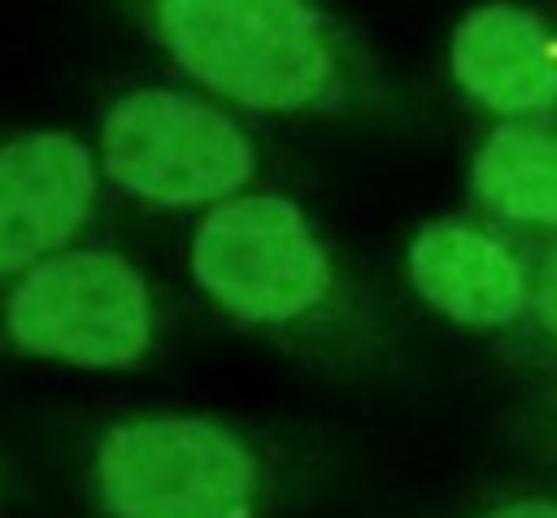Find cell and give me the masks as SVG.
Returning a JSON list of instances; mask_svg holds the SVG:
<instances>
[{
  "label": "cell",
  "mask_w": 557,
  "mask_h": 518,
  "mask_svg": "<svg viewBox=\"0 0 557 518\" xmlns=\"http://www.w3.org/2000/svg\"><path fill=\"white\" fill-rule=\"evenodd\" d=\"M191 87L283 122H396L405 96L322 0H100Z\"/></svg>",
  "instance_id": "1"
},
{
  "label": "cell",
  "mask_w": 557,
  "mask_h": 518,
  "mask_svg": "<svg viewBox=\"0 0 557 518\" xmlns=\"http://www.w3.org/2000/svg\"><path fill=\"white\" fill-rule=\"evenodd\" d=\"M196 292L231 322L331 366L383 353V309L335 235L287 192L252 187L196 218Z\"/></svg>",
  "instance_id": "2"
},
{
  "label": "cell",
  "mask_w": 557,
  "mask_h": 518,
  "mask_svg": "<svg viewBox=\"0 0 557 518\" xmlns=\"http://www.w3.org/2000/svg\"><path fill=\"white\" fill-rule=\"evenodd\" d=\"M104 187L161 213H209L261 187V144L239 109L200 87H122L96 126Z\"/></svg>",
  "instance_id": "3"
},
{
  "label": "cell",
  "mask_w": 557,
  "mask_h": 518,
  "mask_svg": "<svg viewBox=\"0 0 557 518\" xmlns=\"http://www.w3.org/2000/svg\"><path fill=\"white\" fill-rule=\"evenodd\" d=\"M91 492L104 518H257L270 453L222 418L139 414L100 431Z\"/></svg>",
  "instance_id": "4"
},
{
  "label": "cell",
  "mask_w": 557,
  "mask_h": 518,
  "mask_svg": "<svg viewBox=\"0 0 557 518\" xmlns=\"http://www.w3.org/2000/svg\"><path fill=\"white\" fill-rule=\"evenodd\" d=\"M148 270L109 244H74L0 287V348L78 370H135L161 344Z\"/></svg>",
  "instance_id": "5"
},
{
  "label": "cell",
  "mask_w": 557,
  "mask_h": 518,
  "mask_svg": "<svg viewBox=\"0 0 557 518\" xmlns=\"http://www.w3.org/2000/svg\"><path fill=\"white\" fill-rule=\"evenodd\" d=\"M104 196L96 148L61 126L0 139V283L83 244Z\"/></svg>",
  "instance_id": "6"
},
{
  "label": "cell",
  "mask_w": 557,
  "mask_h": 518,
  "mask_svg": "<svg viewBox=\"0 0 557 518\" xmlns=\"http://www.w3.org/2000/svg\"><path fill=\"white\" fill-rule=\"evenodd\" d=\"M535 248L479 213H440L405 248L409 287L466 331H518L531 300Z\"/></svg>",
  "instance_id": "7"
},
{
  "label": "cell",
  "mask_w": 557,
  "mask_h": 518,
  "mask_svg": "<svg viewBox=\"0 0 557 518\" xmlns=\"http://www.w3.org/2000/svg\"><path fill=\"white\" fill-rule=\"evenodd\" d=\"M448 78L487 122H557V17L483 0L448 35Z\"/></svg>",
  "instance_id": "8"
},
{
  "label": "cell",
  "mask_w": 557,
  "mask_h": 518,
  "mask_svg": "<svg viewBox=\"0 0 557 518\" xmlns=\"http://www.w3.org/2000/svg\"><path fill=\"white\" fill-rule=\"evenodd\" d=\"M466 187L474 213L527 244L557 235V122H487Z\"/></svg>",
  "instance_id": "9"
},
{
  "label": "cell",
  "mask_w": 557,
  "mask_h": 518,
  "mask_svg": "<svg viewBox=\"0 0 557 518\" xmlns=\"http://www.w3.org/2000/svg\"><path fill=\"white\" fill-rule=\"evenodd\" d=\"M513 335L531 357L557 366V235L535 244L531 300H527V318H522V326Z\"/></svg>",
  "instance_id": "10"
},
{
  "label": "cell",
  "mask_w": 557,
  "mask_h": 518,
  "mask_svg": "<svg viewBox=\"0 0 557 518\" xmlns=\"http://www.w3.org/2000/svg\"><path fill=\"white\" fill-rule=\"evenodd\" d=\"M479 518H557V496H513L483 509Z\"/></svg>",
  "instance_id": "11"
},
{
  "label": "cell",
  "mask_w": 557,
  "mask_h": 518,
  "mask_svg": "<svg viewBox=\"0 0 557 518\" xmlns=\"http://www.w3.org/2000/svg\"><path fill=\"white\" fill-rule=\"evenodd\" d=\"M535 427H540V435H544V444H548V448H557V379L548 383V392H544V400L535 405Z\"/></svg>",
  "instance_id": "12"
}]
</instances>
